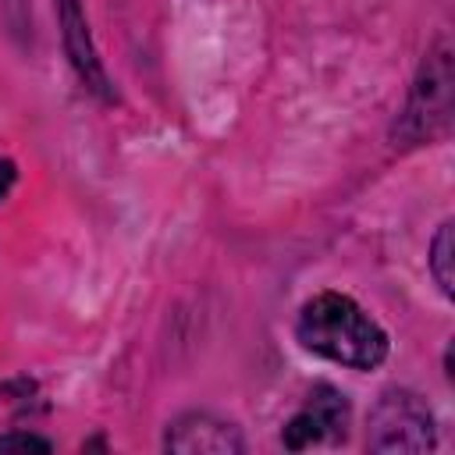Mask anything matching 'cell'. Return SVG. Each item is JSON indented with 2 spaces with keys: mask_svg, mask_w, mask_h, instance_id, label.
<instances>
[{
  "mask_svg": "<svg viewBox=\"0 0 455 455\" xmlns=\"http://www.w3.org/2000/svg\"><path fill=\"white\" fill-rule=\"evenodd\" d=\"M295 338L306 352L348 370H377L391 352L387 331L341 291L306 299L295 316Z\"/></svg>",
  "mask_w": 455,
  "mask_h": 455,
  "instance_id": "obj_1",
  "label": "cell"
},
{
  "mask_svg": "<svg viewBox=\"0 0 455 455\" xmlns=\"http://www.w3.org/2000/svg\"><path fill=\"white\" fill-rule=\"evenodd\" d=\"M451 85H455L451 43H448V36H437V43L419 60L409 100H405L395 128H391L395 146H423V142H434L437 135L448 132V124H451Z\"/></svg>",
  "mask_w": 455,
  "mask_h": 455,
  "instance_id": "obj_2",
  "label": "cell"
},
{
  "mask_svg": "<svg viewBox=\"0 0 455 455\" xmlns=\"http://www.w3.org/2000/svg\"><path fill=\"white\" fill-rule=\"evenodd\" d=\"M366 448L380 455L437 448V419L430 405L409 387H384L366 419Z\"/></svg>",
  "mask_w": 455,
  "mask_h": 455,
  "instance_id": "obj_3",
  "label": "cell"
},
{
  "mask_svg": "<svg viewBox=\"0 0 455 455\" xmlns=\"http://www.w3.org/2000/svg\"><path fill=\"white\" fill-rule=\"evenodd\" d=\"M348 423H352L348 395L338 391L334 384H313L306 402L299 405V412L284 423L281 444L288 451H306L316 444H338L348 437Z\"/></svg>",
  "mask_w": 455,
  "mask_h": 455,
  "instance_id": "obj_4",
  "label": "cell"
},
{
  "mask_svg": "<svg viewBox=\"0 0 455 455\" xmlns=\"http://www.w3.org/2000/svg\"><path fill=\"white\" fill-rule=\"evenodd\" d=\"M53 11H57V25H60V43H64V53H68V64L75 68L78 82L103 103H114L117 100V89L103 68V57L96 50V39H92V28H89V18H85V7L82 0H53Z\"/></svg>",
  "mask_w": 455,
  "mask_h": 455,
  "instance_id": "obj_5",
  "label": "cell"
},
{
  "mask_svg": "<svg viewBox=\"0 0 455 455\" xmlns=\"http://www.w3.org/2000/svg\"><path fill=\"white\" fill-rule=\"evenodd\" d=\"M164 451L174 455H242L245 437L231 419H220L213 412H181L164 430Z\"/></svg>",
  "mask_w": 455,
  "mask_h": 455,
  "instance_id": "obj_6",
  "label": "cell"
},
{
  "mask_svg": "<svg viewBox=\"0 0 455 455\" xmlns=\"http://www.w3.org/2000/svg\"><path fill=\"white\" fill-rule=\"evenodd\" d=\"M451 259H455V242H451V220H444L441 228H437V235L430 238V249H427V270H430V277H434V284H437V291L444 295V299H451L455 295V274H451Z\"/></svg>",
  "mask_w": 455,
  "mask_h": 455,
  "instance_id": "obj_7",
  "label": "cell"
},
{
  "mask_svg": "<svg viewBox=\"0 0 455 455\" xmlns=\"http://www.w3.org/2000/svg\"><path fill=\"white\" fill-rule=\"evenodd\" d=\"M53 441L50 437H39L32 430H11V434H0V451H50Z\"/></svg>",
  "mask_w": 455,
  "mask_h": 455,
  "instance_id": "obj_8",
  "label": "cell"
},
{
  "mask_svg": "<svg viewBox=\"0 0 455 455\" xmlns=\"http://www.w3.org/2000/svg\"><path fill=\"white\" fill-rule=\"evenodd\" d=\"M14 178H18V171H14V164H11V160H0V203H4V196L11 192V185H14Z\"/></svg>",
  "mask_w": 455,
  "mask_h": 455,
  "instance_id": "obj_9",
  "label": "cell"
}]
</instances>
